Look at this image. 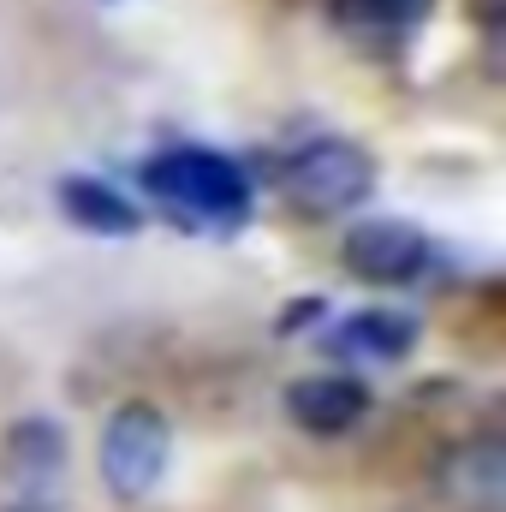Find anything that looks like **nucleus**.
Returning a JSON list of instances; mask_svg holds the SVG:
<instances>
[{"label":"nucleus","instance_id":"f257e3e1","mask_svg":"<svg viewBox=\"0 0 506 512\" xmlns=\"http://www.w3.org/2000/svg\"><path fill=\"white\" fill-rule=\"evenodd\" d=\"M143 185L155 203L179 209L185 221L197 227H215V233H233L251 221V179L233 155H215V149H167L143 167Z\"/></svg>","mask_w":506,"mask_h":512},{"label":"nucleus","instance_id":"f03ea898","mask_svg":"<svg viewBox=\"0 0 506 512\" xmlns=\"http://www.w3.org/2000/svg\"><path fill=\"white\" fill-rule=\"evenodd\" d=\"M167 459H173V429L155 405L126 399L108 423H102V447H96V471L108 483L114 501H143L155 495V483L167 477Z\"/></svg>","mask_w":506,"mask_h":512},{"label":"nucleus","instance_id":"7ed1b4c3","mask_svg":"<svg viewBox=\"0 0 506 512\" xmlns=\"http://www.w3.org/2000/svg\"><path fill=\"white\" fill-rule=\"evenodd\" d=\"M376 191V161L370 149L346 137H316L286 161V197L304 215H346Z\"/></svg>","mask_w":506,"mask_h":512},{"label":"nucleus","instance_id":"20e7f679","mask_svg":"<svg viewBox=\"0 0 506 512\" xmlns=\"http://www.w3.org/2000/svg\"><path fill=\"white\" fill-rule=\"evenodd\" d=\"M340 256H346V274L364 286H411L429 268V239L411 221H358Z\"/></svg>","mask_w":506,"mask_h":512},{"label":"nucleus","instance_id":"39448f33","mask_svg":"<svg viewBox=\"0 0 506 512\" xmlns=\"http://www.w3.org/2000/svg\"><path fill=\"white\" fill-rule=\"evenodd\" d=\"M435 495L453 512H506V441L471 435L447 447L435 465Z\"/></svg>","mask_w":506,"mask_h":512},{"label":"nucleus","instance_id":"423d86ee","mask_svg":"<svg viewBox=\"0 0 506 512\" xmlns=\"http://www.w3.org/2000/svg\"><path fill=\"white\" fill-rule=\"evenodd\" d=\"M286 417L304 435H346L370 417V387L358 376H304L286 387Z\"/></svg>","mask_w":506,"mask_h":512},{"label":"nucleus","instance_id":"0eeeda50","mask_svg":"<svg viewBox=\"0 0 506 512\" xmlns=\"http://www.w3.org/2000/svg\"><path fill=\"white\" fill-rule=\"evenodd\" d=\"M66 465V429L54 417H18L0 435V477L24 495H42Z\"/></svg>","mask_w":506,"mask_h":512},{"label":"nucleus","instance_id":"6e6552de","mask_svg":"<svg viewBox=\"0 0 506 512\" xmlns=\"http://www.w3.org/2000/svg\"><path fill=\"white\" fill-rule=\"evenodd\" d=\"M60 215H66L72 227L96 233V239H131V233L143 227V209L131 203L126 191L108 185V179H90V173L60 179Z\"/></svg>","mask_w":506,"mask_h":512},{"label":"nucleus","instance_id":"1a4fd4ad","mask_svg":"<svg viewBox=\"0 0 506 512\" xmlns=\"http://www.w3.org/2000/svg\"><path fill=\"white\" fill-rule=\"evenodd\" d=\"M334 358H376V364H393L417 346V322L399 316V310H358L334 328Z\"/></svg>","mask_w":506,"mask_h":512},{"label":"nucleus","instance_id":"9d476101","mask_svg":"<svg viewBox=\"0 0 506 512\" xmlns=\"http://www.w3.org/2000/svg\"><path fill=\"white\" fill-rule=\"evenodd\" d=\"M435 12V0H334V18L346 30H417Z\"/></svg>","mask_w":506,"mask_h":512},{"label":"nucleus","instance_id":"9b49d317","mask_svg":"<svg viewBox=\"0 0 506 512\" xmlns=\"http://www.w3.org/2000/svg\"><path fill=\"white\" fill-rule=\"evenodd\" d=\"M471 12H477V24H501L506 0H471Z\"/></svg>","mask_w":506,"mask_h":512},{"label":"nucleus","instance_id":"f8f14e48","mask_svg":"<svg viewBox=\"0 0 506 512\" xmlns=\"http://www.w3.org/2000/svg\"><path fill=\"white\" fill-rule=\"evenodd\" d=\"M0 512H54L42 495H24V501H12V507H0Z\"/></svg>","mask_w":506,"mask_h":512}]
</instances>
